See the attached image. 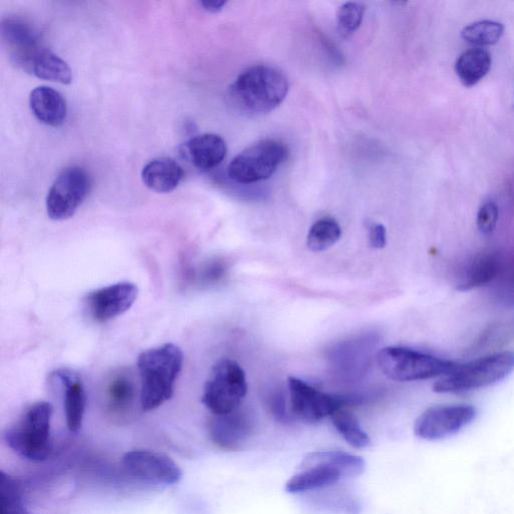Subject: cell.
<instances>
[{
  "label": "cell",
  "instance_id": "obj_6",
  "mask_svg": "<svg viewBox=\"0 0 514 514\" xmlns=\"http://www.w3.org/2000/svg\"><path fill=\"white\" fill-rule=\"evenodd\" d=\"M246 394L247 382L242 368L232 360L222 359L212 368L202 403L213 415H224L238 409Z\"/></svg>",
  "mask_w": 514,
  "mask_h": 514
},
{
  "label": "cell",
  "instance_id": "obj_31",
  "mask_svg": "<svg viewBox=\"0 0 514 514\" xmlns=\"http://www.w3.org/2000/svg\"><path fill=\"white\" fill-rule=\"evenodd\" d=\"M499 208L493 201L484 202L477 213L476 224L482 234H491L497 225Z\"/></svg>",
  "mask_w": 514,
  "mask_h": 514
},
{
  "label": "cell",
  "instance_id": "obj_28",
  "mask_svg": "<svg viewBox=\"0 0 514 514\" xmlns=\"http://www.w3.org/2000/svg\"><path fill=\"white\" fill-rule=\"evenodd\" d=\"M504 27L494 21H480L466 26L461 37L464 41L475 46H492L502 38Z\"/></svg>",
  "mask_w": 514,
  "mask_h": 514
},
{
  "label": "cell",
  "instance_id": "obj_27",
  "mask_svg": "<svg viewBox=\"0 0 514 514\" xmlns=\"http://www.w3.org/2000/svg\"><path fill=\"white\" fill-rule=\"evenodd\" d=\"M342 236L340 224L333 218H322L310 229L308 246L315 252H321L335 245Z\"/></svg>",
  "mask_w": 514,
  "mask_h": 514
},
{
  "label": "cell",
  "instance_id": "obj_18",
  "mask_svg": "<svg viewBox=\"0 0 514 514\" xmlns=\"http://www.w3.org/2000/svg\"><path fill=\"white\" fill-rule=\"evenodd\" d=\"M31 109L36 118L50 127L62 126L68 115L65 98L49 87H39L31 93Z\"/></svg>",
  "mask_w": 514,
  "mask_h": 514
},
{
  "label": "cell",
  "instance_id": "obj_24",
  "mask_svg": "<svg viewBox=\"0 0 514 514\" xmlns=\"http://www.w3.org/2000/svg\"><path fill=\"white\" fill-rule=\"evenodd\" d=\"M136 384L132 375L121 371L114 374L107 383L106 397L111 411L122 413L128 411L135 402Z\"/></svg>",
  "mask_w": 514,
  "mask_h": 514
},
{
  "label": "cell",
  "instance_id": "obj_7",
  "mask_svg": "<svg viewBox=\"0 0 514 514\" xmlns=\"http://www.w3.org/2000/svg\"><path fill=\"white\" fill-rule=\"evenodd\" d=\"M287 145L278 140H264L238 154L228 166V176L239 184H251L272 177L288 159Z\"/></svg>",
  "mask_w": 514,
  "mask_h": 514
},
{
  "label": "cell",
  "instance_id": "obj_32",
  "mask_svg": "<svg viewBox=\"0 0 514 514\" xmlns=\"http://www.w3.org/2000/svg\"><path fill=\"white\" fill-rule=\"evenodd\" d=\"M267 406L272 415L283 423H289L294 417L288 412L285 394L280 389H276L267 396Z\"/></svg>",
  "mask_w": 514,
  "mask_h": 514
},
{
  "label": "cell",
  "instance_id": "obj_30",
  "mask_svg": "<svg viewBox=\"0 0 514 514\" xmlns=\"http://www.w3.org/2000/svg\"><path fill=\"white\" fill-rule=\"evenodd\" d=\"M365 6L360 3H347L338 12V26L341 34L350 36L361 26L365 14Z\"/></svg>",
  "mask_w": 514,
  "mask_h": 514
},
{
  "label": "cell",
  "instance_id": "obj_2",
  "mask_svg": "<svg viewBox=\"0 0 514 514\" xmlns=\"http://www.w3.org/2000/svg\"><path fill=\"white\" fill-rule=\"evenodd\" d=\"M183 361L181 349L174 344L150 349L139 356L140 401L143 411L155 410L173 397Z\"/></svg>",
  "mask_w": 514,
  "mask_h": 514
},
{
  "label": "cell",
  "instance_id": "obj_34",
  "mask_svg": "<svg viewBox=\"0 0 514 514\" xmlns=\"http://www.w3.org/2000/svg\"><path fill=\"white\" fill-rule=\"evenodd\" d=\"M387 243V230L383 224L374 223L370 227V244L372 247L381 249Z\"/></svg>",
  "mask_w": 514,
  "mask_h": 514
},
{
  "label": "cell",
  "instance_id": "obj_35",
  "mask_svg": "<svg viewBox=\"0 0 514 514\" xmlns=\"http://www.w3.org/2000/svg\"><path fill=\"white\" fill-rule=\"evenodd\" d=\"M200 4L204 10L210 13H217L223 9L226 2H224V0H204V2H201Z\"/></svg>",
  "mask_w": 514,
  "mask_h": 514
},
{
  "label": "cell",
  "instance_id": "obj_29",
  "mask_svg": "<svg viewBox=\"0 0 514 514\" xmlns=\"http://www.w3.org/2000/svg\"><path fill=\"white\" fill-rule=\"evenodd\" d=\"M0 476H2V480H0V497H2L0 514H33L24 504L18 483L4 472Z\"/></svg>",
  "mask_w": 514,
  "mask_h": 514
},
{
  "label": "cell",
  "instance_id": "obj_20",
  "mask_svg": "<svg viewBox=\"0 0 514 514\" xmlns=\"http://www.w3.org/2000/svg\"><path fill=\"white\" fill-rule=\"evenodd\" d=\"M183 176L182 167L169 157H161L150 161L142 171L144 184L158 193H169L175 190Z\"/></svg>",
  "mask_w": 514,
  "mask_h": 514
},
{
  "label": "cell",
  "instance_id": "obj_19",
  "mask_svg": "<svg viewBox=\"0 0 514 514\" xmlns=\"http://www.w3.org/2000/svg\"><path fill=\"white\" fill-rule=\"evenodd\" d=\"M294 475L286 484V491L292 494L321 489L344 479L340 470L330 464L317 462L308 465Z\"/></svg>",
  "mask_w": 514,
  "mask_h": 514
},
{
  "label": "cell",
  "instance_id": "obj_10",
  "mask_svg": "<svg viewBox=\"0 0 514 514\" xmlns=\"http://www.w3.org/2000/svg\"><path fill=\"white\" fill-rule=\"evenodd\" d=\"M476 416L471 405H439L425 410L414 425L415 435L423 440L437 441L456 434Z\"/></svg>",
  "mask_w": 514,
  "mask_h": 514
},
{
  "label": "cell",
  "instance_id": "obj_1",
  "mask_svg": "<svg viewBox=\"0 0 514 514\" xmlns=\"http://www.w3.org/2000/svg\"><path fill=\"white\" fill-rule=\"evenodd\" d=\"M289 81L279 69L259 65L247 69L228 92L232 107L247 117L261 116L277 109L287 98Z\"/></svg>",
  "mask_w": 514,
  "mask_h": 514
},
{
  "label": "cell",
  "instance_id": "obj_8",
  "mask_svg": "<svg viewBox=\"0 0 514 514\" xmlns=\"http://www.w3.org/2000/svg\"><path fill=\"white\" fill-rule=\"evenodd\" d=\"M292 415L308 424H316L337 411L356 403L352 397L324 393L295 377L289 378Z\"/></svg>",
  "mask_w": 514,
  "mask_h": 514
},
{
  "label": "cell",
  "instance_id": "obj_5",
  "mask_svg": "<svg viewBox=\"0 0 514 514\" xmlns=\"http://www.w3.org/2000/svg\"><path fill=\"white\" fill-rule=\"evenodd\" d=\"M377 362L382 372L397 382L428 380L452 373L459 365L402 347L381 350Z\"/></svg>",
  "mask_w": 514,
  "mask_h": 514
},
{
  "label": "cell",
  "instance_id": "obj_26",
  "mask_svg": "<svg viewBox=\"0 0 514 514\" xmlns=\"http://www.w3.org/2000/svg\"><path fill=\"white\" fill-rule=\"evenodd\" d=\"M331 419L337 431L348 444L357 449H365L371 446V438L347 408L337 411Z\"/></svg>",
  "mask_w": 514,
  "mask_h": 514
},
{
  "label": "cell",
  "instance_id": "obj_23",
  "mask_svg": "<svg viewBox=\"0 0 514 514\" xmlns=\"http://www.w3.org/2000/svg\"><path fill=\"white\" fill-rule=\"evenodd\" d=\"M491 63V55L486 50L471 49L460 55L455 71L465 87H473L488 74Z\"/></svg>",
  "mask_w": 514,
  "mask_h": 514
},
{
  "label": "cell",
  "instance_id": "obj_21",
  "mask_svg": "<svg viewBox=\"0 0 514 514\" xmlns=\"http://www.w3.org/2000/svg\"><path fill=\"white\" fill-rule=\"evenodd\" d=\"M317 462L327 463L337 468L343 474L344 479L356 478L362 475L366 468L362 457L344 451L330 450L308 453L299 469Z\"/></svg>",
  "mask_w": 514,
  "mask_h": 514
},
{
  "label": "cell",
  "instance_id": "obj_17",
  "mask_svg": "<svg viewBox=\"0 0 514 514\" xmlns=\"http://www.w3.org/2000/svg\"><path fill=\"white\" fill-rule=\"evenodd\" d=\"M183 149L185 157L200 171H210L218 167L227 153L225 141L216 134L196 136Z\"/></svg>",
  "mask_w": 514,
  "mask_h": 514
},
{
  "label": "cell",
  "instance_id": "obj_22",
  "mask_svg": "<svg viewBox=\"0 0 514 514\" xmlns=\"http://www.w3.org/2000/svg\"><path fill=\"white\" fill-rule=\"evenodd\" d=\"M500 270V260L495 253H483L466 270L457 285L461 292L470 291L487 285L497 276Z\"/></svg>",
  "mask_w": 514,
  "mask_h": 514
},
{
  "label": "cell",
  "instance_id": "obj_12",
  "mask_svg": "<svg viewBox=\"0 0 514 514\" xmlns=\"http://www.w3.org/2000/svg\"><path fill=\"white\" fill-rule=\"evenodd\" d=\"M255 418L248 409L238 408L228 414L214 415L208 424L211 441L224 451H240L252 437Z\"/></svg>",
  "mask_w": 514,
  "mask_h": 514
},
{
  "label": "cell",
  "instance_id": "obj_9",
  "mask_svg": "<svg viewBox=\"0 0 514 514\" xmlns=\"http://www.w3.org/2000/svg\"><path fill=\"white\" fill-rule=\"evenodd\" d=\"M91 180L81 167L65 169L55 180L47 198V211L56 221L71 218L86 199Z\"/></svg>",
  "mask_w": 514,
  "mask_h": 514
},
{
  "label": "cell",
  "instance_id": "obj_3",
  "mask_svg": "<svg viewBox=\"0 0 514 514\" xmlns=\"http://www.w3.org/2000/svg\"><path fill=\"white\" fill-rule=\"evenodd\" d=\"M54 408L49 402L31 405L5 432L8 446L21 457L41 462L52 452L51 425Z\"/></svg>",
  "mask_w": 514,
  "mask_h": 514
},
{
  "label": "cell",
  "instance_id": "obj_33",
  "mask_svg": "<svg viewBox=\"0 0 514 514\" xmlns=\"http://www.w3.org/2000/svg\"><path fill=\"white\" fill-rule=\"evenodd\" d=\"M226 272V267L221 262H212L202 271L200 280L206 284L218 282Z\"/></svg>",
  "mask_w": 514,
  "mask_h": 514
},
{
  "label": "cell",
  "instance_id": "obj_14",
  "mask_svg": "<svg viewBox=\"0 0 514 514\" xmlns=\"http://www.w3.org/2000/svg\"><path fill=\"white\" fill-rule=\"evenodd\" d=\"M2 35L14 63L29 73L45 49L35 28L22 18H9L2 25Z\"/></svg>",
  "mask_w": 514,
  "mask_h": 514
},
{
  "label": "cell",
  "instance_id": "obj_16",
  "mask_svg": "<svg viewBox=\"0 0 514 514\" xmlns=\"http://www.w3.org/2000/svg\"><path fill=\"white\" fill-rule=\"evenodd\" d=\"M53 378L63 388L66 421L69 430H81L87 406V395L81 376L70 369H59Z\"/></svg>",
  "mask_w": 514,
  "mask_h": 514
},
{
  "label": "cell",
  "instance_id": "obj_25",
  "mask_svg": "<svg viewBox=\"0 0 514 514\" xmlns=\"http://www.w3.org/2000/svg\"><path fill=\"white\" fill-rule=\"evenodd\" d=\"M29 73L40 79L65 85L73 80L69 65L47 48L36 57Z\"/></svg>",
  "mask_w": 514,
  "mask_h": 514
},
{
  "label": "cell",
  "instance_id": "obj_11",
  "mask_svg": "<svg viewBox=\"0 0 514 514\" xmlns=\"http://www.w3.org/2000/svg\"><path fill=\"white\" fill-rule=\"evenodd\" d=\"M126 471L135 479L155 486L179 483L183 473L169 456L146 449L127 452L122 459Z\"/></svg>",
  "mask_w": 514,
  "mask_h": 514
},
{
  "label": "cell",
  "instance_id": "obj_15",
  "mask_svg": "<svg viewBox=\"0 0 514 514\" xmlns=\"http://www.w3.org/2000/svg\"><path fill=\"white\" fill-rule=\"evenodd\" d=\"M376 344L373 335L340 343L330 352L332 366L344 378L359 379L369 367Z\"/></svg>",
  "mask_w": 514,
  "mask_h": 514
},
{
  "label": "cell",
  "instance_id": "obj_13",
  "mask_svg": "<svg viewBox=\"0 0 514 514\" xmlns=\"http://www.w3.org/2000/svg\"><path fill=\"white\" fill-rule=\"evenodd\" d=\"M138 295L136 285L118 283L90 293L85 299V304L92 319L104 324L129 311Z\"/></svg>",
  "mask_w": 514,
  "mask_h": 514
},
{
  "label": "cell",
  "instance_id": "obj_4",
  "mask_svg": "<svg viewBox=\"0 0 514 514\" xmlns=\"http://www.w3.org/2000/svg\"><path fill=\"white\" fill-rule=\"evenodd\" d=\"M514 371V351L486 356L458 366L433 386L440 394H457L496 384Z\"/></svg>",
  "mask_w": 514,
  "mask_h": 514
}]
</instances>
